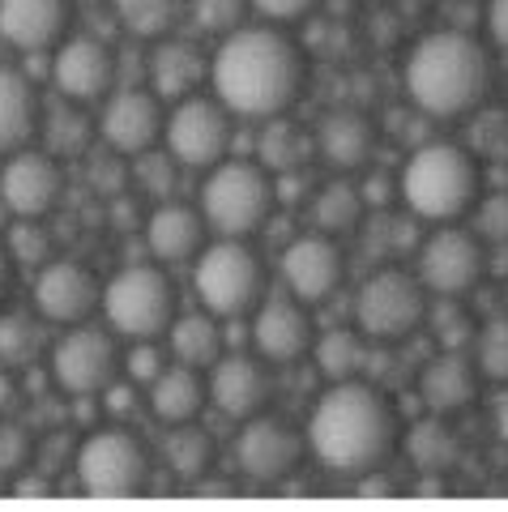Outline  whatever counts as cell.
Returning <instances> with one entry per match:
<instances>
[{
  "label": "cell",
  "instance_id": "8fae6325",
  "mask_svg": "<svg viewBox=\"0 0 508 512\" xmlns=\"http://www.w3.org/2000/svg\"><path fill=\"white\" fill-rule=\"evenodd\" d=\"M47 363H52V380L69 397H99V393H107L111 384H116L120 367H124V355H120L116 333L82 320V325H69L52 342Z\"/></svg>",
  "mask_w": 508,
  "mask_h": 512
},
{
  "label": "cell",
  "instance_id": "b9f144b4",
  "mask_svg": "<svg viewBox=\"0 0 508 512\" xmlns=\"http://www.w3.org/2000/svg\"><path fill=\"white\" fill-rule=\"evenodd\" d=\"M252 13H261V22H274V26H291V22H304L321 9V0H248Z\"/></svg>",
  "mask_w": 508,
  "mask_h": 512
},
{
  "label": "cell",
  "instance_id": "1f68e13d",
  "mask_svg": "<svg viewBox=\"0 0 508 512\" xmlns=\"http://www.w3.org/2000/svg\"><path fill=\"white\" fill-rule=\"evenodd\" d=\"M163 461L171 474L201 478L214 466V440L197 423H171V431L163 436Z\"/></svg>",
  "mask_w": 508,
  "mask_h": 512
},
{
  "label": "cell",
  "instance_id": "e0dca14e",
  "mask_svg": "<svg viewBox=\"0 0 508 512\" xmlns=\"http://www.w3.org/2000/svg\"><path fill=\"white\" fill-rule=\"evenodd\" d=\"M35 316L47 325H82L99 312L103 282L94 278V269L82 261H43L35 274Z\"/></svg>",
  "mask_w": 508,
  "mask_h": 512
},
{
  "label": "cell",
  "instance_id": "f546056e",
  "mask_svg": "<svg viewBox=\"0 0 508 512\" xmlns=\"http://www.w3.org/2000/svg\"><path fill=\"white\" fill-rule=\"evenodd\" d=\"M363 192L355 184H346V180H329L316 188V197H312V227L321 231V235H351L359 227V218H363Z\"/></svg>",
  "mask_w": 508,
  "mask_h": 512
},
{
  "label": "cell",
  "instance_id": "7bdbcfd3",
  "mask_svg": "<svg viewBox=\"0 0 508 512\" xmlns=\"http://www.w3.org/2000/svg\"><path fill=\"white\" fill-rule=\"evenodd\" d=\"M30 457V436L18 423H0V470H22Z\"/></svg>",
  "mask_w": 508,
  "mask_h": 512
},
{
  "label": "cell",
  "instance_id": "d590c367",
  "mask_svg": "<svg viewBox=\"0 0 508 512\" xmlns=\"http://www.w3.org/2000/svg\"><path fill=\"white\" fill-rule=\"evenodd\" d=\"M457 453H462L457 436L444 423H419L410 431V457H415L423 470H449Z\"/></svg>",
  "mask_w": 508,
  "mask_h": 512
},
{
  "label": "cell",
  "instance_id": "7c38bea8",
  "mask_svg": "<svg viewBox=\"0 0 508 512\" xmlns=\"http://www.w3.org/2000/svg\"><path fill=\"white\" fill-rule=\"evenodd\" d=\"M483 269H487V252L474 227L440 222L419 248V282L436 299H466L483 282Z\"/></svg>",
  "mask_w": 508,
  "mask_h": 512
},
{
  "label": "cell",
  "instance_id": "8d00e7d4",
  "mask_svg": "<svg viewBox=\"0 0 508 512\" xmlns=\"http://www.w3.org/2000/svg\"><path fill=\"white\" fill-rule=\"evenodd\" d=\"M43 333L35 316H0V363L5 367H26L39 355Z\"/></svg>",
  "mask_w": 508,
  "mask_h": 512
},
{
  "label": "cell",
  "instance_id": "74e56055",
  "mask_svg": "<svg viewBox=\"0 0 508 512\" xmlns=\"http://www.w3.org/2000/svg\"><path fill=\"white\" fill-rule=\"evenodd\" d=\"M470 154L474 158H508V111H470Z\"/></svg>",
  "mask_w": 508,
  "mask_h": 512
},
{
  "label": "cell",
  "instance_id": "5b68a950",
  "mask_svg": "<svg viewBox=\"0 0 508 512\" xmlns=\"http://www.w3.org/2000/svg\"><path fill=\"white\" fill-rule=\"evenodd\" d=\"M176 282H171L167 265L141 261L124 265L103 282L99 312L107 320V329L124 342H154L163 338L167 325L176 320Z\"/></svg>",
  "mask_w": 508,
  "mask_h": 512
},
{
  "label": "cell",
  "instance_id": "7dc6e473",
  "mask_svg": "<svg viewBox=\"0 0 508 512\" xmlns=\"http://www.w3.org/2000/svg\"><path fill=\"white\" fill-rule=\"evenodd\" d=\"M496 436L508 444V384H504V393H500V402H496Z\"/></svg>",
  "mask_w": 508,
  "mask_h": 512
},
{
  "label": "cell",
  "instance_id": "ee69618b",
  "mask_svg": "<svg viewBox=\"0 0 508 512\" xmlns=\"http://www.w3.org/2000/svg\"><path fill=\"white\" fill-rule=\"evenodd\" d=\"M124 367H129V376H133V380L150 384V380L167 367V359H163V350H158L154 342H133V350H129V359H124Z\"/></svg>",
  "mask_w": 508,
  "mask_h": 512
},
{
  "label": "cell",
  "instance_id": "836d02e7",
  "mask_svg": "<svg viewBox=\"0 0 508 512\" xmlns=\"http://www.w3.org/2000/svg\"><path fill=\"white\" fill-rule=\"evenodd\" d=\"M470 359L479 363L483 380L508 384V316H491L483 320V329H474Z\"/></svg>",
  "mask_w": 508,
  "mask_h": 512
},
{
  "label": "cell",
  "instance_id": "d4e9b609",
  "mask_svg": "<svg viewBox=\"0 0 508 512\" xmlns=\"http://www.w3.org/2000/svg\"><path fill=\"white\" fill-rule=\"evenodd\" d=\"M205 82H210V60L193 39H154L150 52V86L163 103H180L188 94H197Z\"/></svg>",
  "mask_w": 508,
  "mask_h": 512
},
{
  "label": "cell",
  "instance_id": "277c9868",
  "mask_svg": "<svg viewBox=\"0 0 508 512\" xmlns=\"http://www.w3.org/2000/svg\"><path fill=\"white\" fill-rule=\"evenodd\" d=\"M483 188V171L462 141H423L410 150L398 171V197L406 214L423 222H457L474 210Z\"/></svg>",
  "mask_w": 508,
  "mask_h": 512
},
{
  "label": "cell",
  "instance_id": "83f0119b",
  "mask_svg": "<svg viewBox=\"0 0 508 512\" xmlns=\"http://www.w3.org/2000/svg\"><path fill=\"white\" fill-rule=\"evenodd\" d=\"M167 350L176 363H188V367H201L210 372V363L222 355V325L214 312H176V320L167 325Z\"/></svg>",
  "mask_w": 508,
  "mask_h": 512
},
{
  "label": "cell",
  "instance_id": "f35d334b",
  "mask_svg": "<svg viewBox=\"0 0 508 512\" xmlns=\"http://www.w3.org/2000/svg\"><path fill=\"white\" fill-rule=\"evenodd\" d=\"M244 13H248V0H188L184 18H193L197 30L205 35H231L235 26H244Z\"/></svg>",
  "mask_w": 508,
  "mask_h": 512
},
{
  "label": "cell",
  "instance_id": "ffe728a7",
  "mask_svg": "<svg viewBox=\"0 0 508 512\" xmlns=\"http://www.w3.org/2000/svg\"><path fill=\"white\" fill-rule=\"evenodd\" d=\"M205 393H210L218 414L244 423L269 406V397H274V372H269V363L261 355H218L210 363Z\"/></svg>",
  "mask_w": 508,
  "mask_h": 512
},
{
  "label": "cell",
  "instance_id": "7402d4cb",
  "mask_svg": "<svg viewBox=\"0 0 508 512\" xmlns=\"http://www.w3.org/2000/svg\"><path fill=\"white\" fill-rule=\"evenodd\" d=\"M312 150L325 158L333 171H359L368 167V158L376 154V124L368 111L359 107H329L321 120H316L312 133Z\"/></svg>",
  "mask_w": 508,
  "mask_h": 512
},
{
  "label": "cell",
  "instance_id": "3957f363",
  "mask_svg": "<svg viewBox=\"0 0 508 512\" xmlns=\"http://www.w3.org/2000/svg\"><path fill=\"white\" fill-rule=\"evenodd\" d=\"M402 90L432 120H462L491 90V52L466 30H427L402 60Z\"/></svg>",
  "mask_w": 508,
  "mask_h": 512
},
{
  "label": "cell",
  "instance_id": "52a82bcc",
  "mask_svg": "<svg viewBox=\"0 0 508 512\" xmlns=\"http://www.w3.org/2000/svg\"><path fill=\"white\" fill-rule=\"evenodd\" d=\"M193 291L201 308L218 320L248 316L265 295V261L248 239L218 235L193 256Z\"/></svg>",
  "mask_w": 508,
  "mask_h": 512
},
{
  "label": "cell",
  "instance_id": "603a6c76",
  "mask_svg": "<svg viewBox=\"0 0 508 512\" xmlns=\"http://www.w3.org/2000/svg\"><path fill=\"white\" fill-rule=\"evenodd\" d=\"M205 218L197 205L163 201L146 218V248L158 265H193V256L205 248Z\"/></svg>",
  "mask_w": 508,
  "mask_h": 512
},
{
  "label": "cell",
  "instance_id": "60d3db41",
  "mask_svg": "<svg viewBox=\"0 0 508 512\" xmlns=\"http://www.w3.org/2000/svg\"><path fill=\"white\" fill-rule=\"evenodd\" d=\"M474 235L483 244H508V192H487L474 201Z\"/></svg>",
  "mask_w": 508,
  "mask_h": 512
},
{
  "label": "cell",
  "instance_id": "bcb514c9",
  "mask_svg": "<svg viewBox=\"0 0 508 512\" xmlns=\"http://www.w3.org/2000/svg\"><path fill=\"white\" fill-rule=\"evenodd\" d=\"M9 282H13V256L5 248V239H0V299L9 295Z\"/></svg>",
  "mask_w": 508,
  "mask_h": 512
},
{
  "label": "cell",
  "instance_id": "5bb4252c",
  "mask_svg": "<svg viewBox=\"0 0 508 512\" xmlns=\"http://www.w3.org/2000/svg\"><path fill=\"white\" fill-rule=\"evenodd\" d=\"M65 197V167L52 150L22 146L0 163V201L13 218H47Z\"/></svg>",
  "mask_w": 508,
  "mask_h": 512
},
{
  "label": "cell",
  "instance_id": "9a60e30c",
  "mask_svg": "<svg viewBox=\"0 0 508 512\" xmlns=\"http://www.w3.org/2000/svg\"><path fill=\"white\" fill-rule=\"evenodd\" d=\"M163 120H167V107L154 90H111L107 103H103V116L94 120L99 124V141H107L111 154L120 158H137L154 150L163 141Z\"/></svg>",
  "mask_w": 508,
  "mask_h": 512
},
{
  "label": "cell",
  "instance_id": "30bf717a",
  "mask_svg": "<svg viewBox=\"0 0 508 512\" xmlns=\"http://www.w3.org/2000/svg\"><path fill=\"white\" fill-rule=\"evenodd\" d=\"M231 137H235V116L214 94H201V90L171 103L163 120V150L180 167H193V171H210L214 163H222L231 154Z\"/></svg>",
  "mask_w": 508,
  "mask_h": 512
},
{
  "label": "cell",
  "instance_id": "d6986e66",
  "mask_svg": "<svg viewBox=\"0 0 508 512\" xmlns=\"http://www.w3.org/2000/svg\"><path fill=\"white\" fill-rule=\"evenodd\" d=\"M278 269H282V291L304 299L308 308L325 303L346 278V261H342L338 239L321 235V231H308V235L291 239V244L282 248Z\"/></svg>",
  "mask_w": 508,
  "mask_h": 512
},
{
  "label": "cell",
  "instance_id": "cb8c5ba5",
  "mask_svg": "<svg viewBox=\"0 0 508 512\" xmlns=\"http://www.w3.org/2000/svg\"><path fill=\"white\" fill-rule=\"evenodd\" d=\"M479 384H483V372L466 350H440V355L423 367L419 397H423L427 410L444 419V414L466 410L474 397H479Z\"/></svg>",
  "mask_w": 508,
  "mask_h": 512
},
{
  "label": "cell",
  "instance_id": "e575fe53",
  "mask_svg": "<svg viewBox=\"0 0 508 512\" xmlns=\"http://www.w3.org/2000/svg\"><path fill=\"white\" fill-rule=\"evenodd\" d=\"M43 133H47V146L43 150H52L56 158H73V154H82L86 146H90V137H99V124H94L86 111H77V103L73 107H65V111H56L47 124H39Z\"/></svg>",
  "mask_w": 508,
  "mask_h": 512
},
{
  "label": "cell",
  "instance_id": "8992f818",
  "mask_svg": "<svg viewBox=\"0 0 508 512\" xmlns=\"http://www.w3.org/2000/svg\"><path fill=\"white\" fill-rule=\"evenodd\" d=\"M197 210L214 235L248 239L269 222V210H274V180H269V171L257 158H222V163L205 171Z\"/></svg>",
  "mask_w": 508,
  "mask_h": 512
},
{
  "label": "cell",
  "instance_id": "4fadbf2b",
  "mask_svg": "<svg viewBox=\"0 0 508 512\" xmlns=\"http://www.w3.org/2000/svg\"><path fill=\"white\" fill-rule=\"evenodd\" d=\"M231 457H235V470L252 478V483H282V478H291L304 466L308 440L295 423L261 410L240 423L231 440Z\"/></svg>",
  "mask_w": 508,
  "mask_h": 512
},
{
  "label": "cell",
  "instance_id": "2e32d148",
  "mask_svg": "<svg viewBox=\"0 0 508 512\" xmlns=\"http://www.w3.org/2000/svg\"><path fill=\"white\" fill-rule=\"evenodd\" d=\"M52 86L65 103H94L116 90V52L94 35H65L52 47Z\"/></svg>",
  "mask_w": 508,
  "mask_h": 512
},
{
  "label": "cell",
  "instance_id": "4316f807",
  "mask_svg": "<svg viewBox=\"0 0 508 512\" xmlns=\"http://www.w3.org/2000/svg\"><path fill=\"white\" fill-rule=\"evenodd\" d=\"M146 397H150L154 419H163L167 427L171 423H193L201 414V406L210 402L201 367H188V363H167L163 372L146 384Z\"/></svg>",
  "mask_w": 508,
  "mask_h": 512
},
{
  "label": "cell",
  "instance_id": "ab89813d",
  "mask_svg": "<svg viewBox=\"0 0 508 512\" xmlns=\"http://www.w3.org/2000/svg\"><path fill=\"white\" fill-rule=\"evenodd\" d=\"M5 248L13 256V265H43L47 256H52L43 218H18L13 222V231H9V239H5Z\"/></svg>",
  "mask_w": 508,
  "mask_h": 512
},
{
  "label": "cell",
  "instance_id": "f6af8a7d",
  "mask_svg": "<svg viewBox=\"0 0 508 512\" xmlns=\"http://www.w3.org/2000/svg\"><path fill=\"white\" fill-rule=\"evenodd\" d=\"M487 35L500 52H508V0H487Z\"/></svg>",
  "mask_w": 508,
  "mask_h": 512
},
{
  "label": "cell",
  "instance_id": "ba28073f",
  "mask_svg": "<svg viewBox=\"0 0 508 512\" xmlns=\"http://www.w3.org/2000/svg\"><path fill=\"white\" fill-rule=\"evenodd\" d=\"M427 286L402 265H385L368 274L355 291V329L368 342H402L427 320Z\"/></svg>",
  "mask_w": 508,
  "mask_h": 512
},
{
  "label": "cell",
  "instance_id": "44dd1931",
  "mask_svg": "<svg viewBox=\"0 0 508 512\" xmlns=\"http://www.w3.org/2000/svg\"><path fill=\"white\" fill-rule=\"evenodd\" d=\"M69 22L73 0H0V43L13 52H52Z\"/></svg>",
  "mask_w": 508,
  "mask_h": 512
},
{
  "label": "cell",
  "instance_id": "6da1fadb",
  "mask_svg": "<svg viewBox=\"0 0 508 512\" xmlns=\"http://www.w3.org/2000/svg\"><path fill=\"white\" fill-rule=\"evenodd\" d=\"M214 99L235 120H274L287 116L308 86V60L299 43L274 22L235 26L222 35L210 56Z\"/></svg>",
  "mask_w": 508,
  "mask_h": 512
},
{
  "label": "cell",
  "instance_id": "484cf974",
  "mask_svg": "<svg viewBox=\"0 0 508 512\" xmlns=\"http://www.w3.org/2000/svg\"><path fill=\"white\" fill-rule=\"evenodd\" d=\"M43 124L39 90L13 64H0V154H13L35 141Z\"/></svg>",
  "mask_w": 508,
  "mask_h": 512
},
{
  "label": "cell",
  "instance_id": "f1b7e54d",
  "mask_svg": "<svg viewBox=\"0 0 508 512\" xmlns=\"http://www.w3.org/2000/svg\"><path fill=\"white\" fill-rule=\"evenodd\" d=\"M312 154V133L299 128L287 116H274V120H261V141H257V163L269 175H291L308 163Z\"/></svg>",
  "mask_w": 508,
  "mask_h": 512
},
{
  "label": "cell",
  "instance_id": "9c48e42d",
  "mask_svg": "<svg viewBox=\"0 0 508 512\" xmlns=\"http://www.w3.org/2000/svg\"><path fill=\"white\" fill-rule=\"evenodd\" d=\"M77 487L94 500H129L150 487V448L124 427L90 431L77 448Z\"/></svg>",
  "mask_w": 508,
  "mask_h": 512
},
{
  "label": "cell",
  "instance_id": "d6a6232c",
  "mask_svg": "<svg viewBox=\"0 0 508 512\" xmlns=\"http://www.w3.org/2000/svg\"><path fill=\"white\" fill-rule=\"evenodd\" d=\"M363 333L359 329H329L325 338L312 342V359L321 367V376L333 380H355L363 372Z\"/></svg>",
  "mask_w": 508,
  "mask_h": 512
},
{
  "label": "cell",
  "instance_id": "ac0fdd59",
  "mask_svg": "<svg viewBox=\"0 0 508 512\" xmlns=\"http://www.w3.org/2000/svg\"><path fill=\"white\" fill-rule=\"evenodd\" d=\"M316 342L312 308L304 299H295L291 291L261 295V303L252 308V346L257 355L278 367V363H299Z\"/></svg>",
  "mask_w": 508,
  "mask_h": 512
},
{
  "label": "cell",
  "instance_id": "4dcf8cb0",
  "mask_svg": "<svg viewBox=\"0 0 508 512\" xmlns=\"http://www.w3.org/2000/svg\"><path fill=\"white\" fill-rule=\"evenodd\" d=\"M188 0H111L116 22L129 30L133 39H167L176 22L184 18Z\"/></svg>",
  "mask_w": 508,
  "mask_h": 512
},
{
  "label": "cell",
  "instance_id": "7a4b0ae2",
  "mask_svg": "<svg viewBox=\"0 0 508 512\" xmlns=\"http://www.w3.org/2000/svg\"><path fill=\"white\" fill-rule=\"evenodd\" d=\"M308 453L329 474L368 478L398 448V410L368 380H333L304 423Z\"/></svg>",
  "mask_w": 508,
  "mask_h": 512
}]
</instances>
